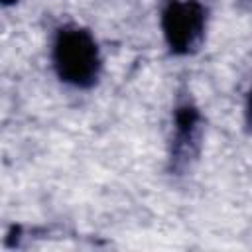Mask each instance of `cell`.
I'll return each instance as SVG.
<instances>
[{
	"label": "cell",
	"mask_w": 252,
	"mask_h": 252,
	"mask_svg": "<svg viewBox=\"0 0 252 252\" xmlns=\"http://www.w3.org/2000/svg\"><path fill=\"white\" fill-rule=\"evenodd\" d=\"M171 138L167 165L175 175H183L199 159L203 148V114L199 106L189 98H179L171 116Z\"/></svg>",
	"instance_id": "cell-3"
},
{
	"label": "cell",
	"mask_w": 252,
	"mask_h": 252,
	"mask_svg": "<svg viewBox=\"0 0 252 252\" xmlns=\"http://www.w3.org/2000/svg\"><path fill=\"white\" fill-rule=\"evenodd\" d=\"M16 2H18V0H2V4H4V6H14Z\"/></svg>",
	"instance_id": "cell-5"
},
{
	"label": "cell",
	"mask_w": 252,
	"mask_h": 252,
	"mask_svg": "<svg viewBox=\"0 0 252 252\" xmlns=\"http://www.w3.org/2000/svg\"><path fill=\"white\" fill-rule=\"evenodd\" d=\"M246 122L252 128V91L248 93V98H246Z\"/></svg>",
	"instance_id": "cell-4"
},
{
	"label": "cell",
	"mask_w": 252,
	"mask_h": 252,
	"mask_svg": "<svg viewBox=\"0 0 252 252\" xmlns=\"http://www.w3.org/2000/svg\"><path fill=\"white\" fill-rule=\"evenodd\" d=\"M159 26L169 53L193 55L205 41L207 8L201 0H163Z\"/></svg>",
	"instance_id": "cell-2"
},
{
	"label": "cell",
	"mask_w": 252,
	"mask_h": 252,
	"mask_svg": "<svg viewBox=\"0 0 252 252\" xmlns=\"http://www.w3.org/2000/svg\"><path fill=\"white\" fill-rule=\"evenodd\" d=\"M51 65L63 85L89 91L98 83L102 71L98 41L87 28L79 24H65L57 28L53 35Z\"/></svg>",
	"instance_id": "cell-1"
}]
</instances>
